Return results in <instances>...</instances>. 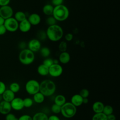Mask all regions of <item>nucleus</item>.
<instances>
[{
    "instance_id": "obj_13",
    "label": "nucleus",
    "mask_w": 120,
    "mask_h": 120,
    "mask_svg": "<svg viewBox=\"0 0 120 120\" xmlns=\"http://www.w3.org/2000/svg\"><path fill=\"white\" fill-rule=\"evenodd\" d=\"M31 25L27 19H26L19 22L18 29L23 32L26 33L29 31L31 28Z\"/></svg>"
},
{
    "instance_id": "obj_1",
    "label": "nucleus",
    "mask_w": 120,
    "mask_h": 120,
    "mask_svg": "<svg viewBox=\"0 0 120 120\" xmlns=\"http://www.w3.org/2000/svg\"><path fill=\"white\" fill-rule=\"evenodd\" d=\"M45 32L47 38L52 42L60 40L63 36L62 28L57 24L49 26Z\"/></svg>"
},
{
    "instance_id": "obj_24",
    "label": "nucleus",
    "mask_w": 120,
    "mask_h": 120,
    "mask_svg": "<svg viewBox=\"0 0 120 120\" xmlns=\"http://www.w3.org/2000/svg\"><path fill=\"white\" fill-rule=\"evenodd\" d=\"M14 17L19 22L27 19L26 14L23 12L21 11H19L16 12L15 13Z\"/></svg>"
},
{
    "instance_id": "obj_39",
    "label": "nucleus",
    "mask_w": 120,
    "mask_h": 120,
    "mask_svg": "<svg viewBox=\"0 0 120 120\" xmlns=\"http://www.w3.org/2000/svg\"><path fill=\"white\" fill-rule=\"evenodd\" d=\"M38 38L40 40H43L45 39L46 38H47L46 32H45L44 31L39 32L38 34Z\"/></svg>"
},
{
    "instance_id": "obj_40",
    "label": "nucleus",
    "mask_w": 120,
    "mask_h": 120,
    "mask_svg": "<svg viewBox=\"0 0 120 120\" xmlns=\"http://www.w3.org/2000/svg\"><path fill=\"white\" fill-rule=\"evenodd\" d=\"M73 38V35L70 33L66 34L65 36V39L67 41H71Z\"/></svg>"
},
{
    "instance_id": "obj_22",
    "label": "nucleus",
    "mask_w": 120,
    "mask_h": 120,
    "mask_svg": "<svg viewBox=\"0 0 120 120\" xmlns=\"http://www.w3.org/2000/svg\"><path fill=\"white\" fill-rule=\"evenodd\" d=\"M32 117V120H48V115L42 112H36Z\"/></svg>"
},
{
    "instance_id": "obj_27",
    "label": "nucleus",
    "mask_w": 120,
    "mask_h": 120,
    "mask_svg": "<svg viewBox=\"0 0 120 120\" xmlns=\"http://www.w3.org/2000/svg\"><path fill=\"white\" fill-rule=\"evenodd\" d=\"M9 89L15 93H17L20 90V85L16 82H13L10 84Z\"/></svg>"
},
{
    "instance_id": "obj_19",
    "label": "nucleus",
    "mask_w": 120,
    "mask_h": 120,
    "mask_svg": "<svg viewBox=\"0 0 120 120\" xmlns=\"http://www.w3.org/2000/svg\"><path fill=\"white\" fill-rule=\"evenodd\" d=\"M38 74L41 76H46L49 75V68L43 64L39 65L37 68Z\"/></svg>"
},
{
    "instance_id": "obj_29",
    "label": "nucleus",
    "mask_w": 120,
    "mask_h": 120,
    "mask_svg": "<svg viewBox=\"0 0 120 120\" xmlns=\"http://www.w3.org/2000/svg\"><path fill=\"white\" fill-rule=\"evenodd\" d=\"M113 108L110 105H105L104 106L102 112L106 116L113 113Z\"/></svg>"
},
{
    "instance_id": "obj_9",
    "label": "nucleus",
    "mask_w": 120,
    "mask_h": 120,
    "mask_svg": "<svg viewBox=\"0 0 120 120\" xmlns=\"http://www.w3.org/2000/svg\"><path fill=\"white\" fill-rule=\"evenodd\" d=\"M13 14V8L8 5L0 8V15L5 20L12 17Z\"/></svg>"
},
{
    "instance_id": "obj_21",
    "label": "nucleus",
    "mask_w": 120,
    "mask_h": 120,
    "mask_svg": "<svg viewBox=\"0 0 120 120\" xmlns=\"http://www.w3.org/2000/svg\"><path fill=\"white\" fill-rule=\"evenodd\" d=\"M66 102L65 97L62 94H58L56 96L54 99V103L60 106L63 105Z\"/></svg>"
},
{
    "instance_id": "obj_8",
    "label": "nucleus",
    "mask_w": 120,
    "mask_h": 120,
    "mask_svg": "<svg viewBox=\"0 0 120 120\" xmlns=\"http://www.w3.org/2000/svg\"><path fill=\"white\" fill-rule=\"evenodd\" d=\"M63 71V68L59 63L53 64L49 68V75L53 77L60 76Z\"/></svg>"
},
{
    "instance_id": "obj_37",
    "label": "nucleus",
    "mask_w": 120,
    "mask_h": 120,
    "mask_svg": "<svg viewBox=\"0 0 120 120\" xmlns=\"http://www.w3.org/2000/svg\"><path fill=\"white\" fill-rule=\"evenodd\" d=\"M6 90V86L5 83L3 82L0 81V95H2Z\"/></svg>"
},
{
    "instance_id": "obj_6",
    "label": "nucleus",
    "mask_w": 120,
    "mask_h": 120,
    "mask_svg": "<svg viewBox=\"0 0 120 120\" xmlns=\"http://www.w3.org/2000/svg\"><path fill=\"white\" fill-rule=\"evenodd\" d=\"M40 83L36 80L30 79L28 80L25 85V89L29 94L33 95L39 91Z\"/></svg>"
},
{
    "instance_id": "obj_47",
    "label": "nucleus",
    "mask_w": 120,
    "mask_h": 120,
    "mask_svg": "<svg viewBox=\"0 0 120 120\" xmlns=\"http://www.w3.org/2000/svg\"><path fill=\"white\" fill-rule=\"evenodd\" d=\"M5 22V19L0 15V25H3Z\"/></svg>"
},
{
    "instance_id": "obj_45",
    "label": "nucleus",
    "mask_w": 120,
    "mask_h": 120,
    "mask_svg": "<svg viewBox=\"0 0 120 120\" xmlns=\"http://www.w3.org/2000/svg\"><path fill=\"white\" fill-rule=\"evenodd\" d=\"M26 46V44L24 42H22L21 43H20V44L19 45V47L21 50L25 49Z\"/></svg>"
},
{
    "instance_id": "obj_38",
    "label": "nucleus",
    "mask_w": 120,
    "mask_h": 120,
    "mask_svg": "<svg viewBox=\"0 0 120 120\" xmlns=\"http://www.w3.org/2000/svg\"><path fill=\"white\" fill-rule=\"evenodd\" d=\"M63 1L64 0H51L52 4L54 7L63 4Z\"/></svg>"
},
{
    "instance_id": "obj_42",
    "label": "nucleus",
    "mask_w": 120,
    "mask_h": 120,
    "mask_svg": "<svg viewBox=\"0 0 120 120\" xmlns=\"http://www.w3.org/2000/svg\"><path fill=\"white\" fill-rule=\"evenodd\" d=\"M48 120H60V119L56 114H52L48 117Z\"/></svg>"
},
{
    "instance_id": "obj_20",
    "label": "nucleus",
    "mask_w": 120,
    "mask_h": 120,
    "mask_svg": "<svg viewBox=\"0 0 120 120\" xmlns=\"http://www.w3.org/2000/svg\"><path fill=\"white\" fill-rule=\"evenodd\" d=\"M33 100L34 102L37 104H41L43 103L45 100V96L40 91L34 94Z\"/></svg>"
},
{
    "instance_id": "obj_2",
    "label": "nucleus",
    "mask_w": 120,
    "mask_h": 120,
    "mask_svg": "<svg viewBox=\"0 0 120 120\" xmlns=\"http://www.w3.org/2000/svg\"><path fill=\"white\" fill-rule=\"evenodd\" d=\"M56 90L54 82L49 79H45L40 83L39 91L45 97H50L54 94Z\"/></svg>"
},
{
    "instance_id": "obj_16",
    "label": "nucleus",
    "mask_w": 120,
    "mask_h": 120,
    "mask_svg": "<svg viewBox=\"0 0 120 120\" xmlns=\"http://www.w3.org/2000/svg\"><path fill=\"white\" fill-rule=\"evenodd\" d=\"M1 95L3 100L8 102H10L15 98V93L10 89H6Z\"/></svg>"
},
{
    "instance_id": "obj_31",
    "label": "nucleus",
    "mask_w": 120,
    "mask_h": 120,
    "mask_svg": "<svg viewBox=\"0 0 120 120\" xmlns=\"http://www.w3.org/2000/svg\"><path fill=\"white\" fill-rule=\"evenodd\" d=\"M57 21L53 16H49L46 19V23L48 26H51L56 24Z\"/></svg>"
},
{
    "instance_id": "obj_43",
    "label": "nucleus",
    "mask_w": 120,
    "mask_h": 120,
    "mask_svg": "<svg viewBox=\"0 0 120 120\" xmlns=\"http://www.w3.org/2000/svg\"><path fill=\"white\" fill-rule=\"evenodd\" d=\"M10 0H0V6H4L8 5L10 3Z\"/></svg>"
},
{
    "instance_id": "obj_41",
    "label": "nucleus",
    "mask_w": 120,
    "mask_h": 120,
    "mask_svg": "<svg viewBox=\"0 0 120 120\" xmlns=\"http://www.w3.org/2000/svg\"><path fill=\"white\" fill-rule=\"evenodd\" d=\"M7 31V30L4 24L0 25V35H4Z\"/></svg>"
},
{
    "instance_id": "obj_36",
    "label": "nucleus",
    "mask_w": 120,
    "mask_h": 120,
    "mask_svg": "<svg viewBox=\"0 0 120 120\" xmlns=\"http://www.w3.org/2000/svg\"><path fill=\"white\" fill-rule=\"evenodd\" d=\"M18 120H32V117L29 114H23L18 118Z\"/></svg>"
},
{
    "instance_id": "obj_46",
    "label": "nucleus",
    "mask_w": 120,
    "mask_h": 120,
    "mask_svg": "<svg viewBox=\"0 0 120 120\" xmlns=\"http://www.w3.org/2000/svg\"><path fill=\"white\" fill-rule=\"evenodd\" d=\"M88 102H89V99L88 98H83V101H82L83 104H87Z\"/></svg>"
},
{
    "instance_id": "obj_35",
    "label": "nucleus",
    "mask_w": 120,
    "mask_h": 120,
    "mask_svg": "<svg viewBox=\"0 0 120 120\" xmlns=\"http://www.w3.org/2000/svg\"><path fill=\"white\" fill-rule=\"evenodd\" d=\"M5 120H18V118L12 113H8L6 115Z\"/></svg>"
},
{
    "instance_id": "obj_33",
    "label": "nucleus",
    "mask_w": 120,
    "mask_h": 120,
    "mask_svg": "<svg viewBox=\"0 0 120 120\" xmlns=\"http://www.w3.org/2000/svg\"><path fill=\"white\" fill-rule=\"evenodd\" d=\"M42 64L49 68L51 65H52L53 64V59H52L48 57L46 58L43 60Z\"/></svg>"
},
{
    "instance_id": "obj_4",
    "label": "nucleus",
    "mask_w": 120,
    "mask_h": 120,
    "mask_svg": "<svg viewBox=\"0 0 120 120\" xmlns=\"http://www.w3.org/2000/svg\"><path fill=\"white\" fill-rule=\"evenodd\" d=\"M18 58L20 62L22 64L29 65L34 61L35 56L34 52L28 48H25L21 50L19 54Z\"/></svg>"
},
{
    "instance_id": "obj_5",
    "label": "nucleus",
    "mask_w": 120,
    "mask_h": 120,
    "mask_svg": "<svg viewBox=\"0 0 120 120\" xmlns=\"http://www.w3.org/2000/svg\"><path fill=\"white\" fill-rule=\"evenodd\" d=\"M77 108L70 102H66L61 106L60 113L66 118H71L75 116Z\"/></svg>"
},
{
    "instance_id": "obj_3",
    "label": "nucleus",
    "mask_w": 120,
    "mask_h": 120,
    "mask_svg": "<svg viewBox=\"0 0 120 120\" xmlns=\"http://www.w3.org/2000/svg\"><path fill=\"white\" fill-rule=\"evenodd\" d=\"M69 15L68 8L63 4L54 7L52 16L57 21H64L67 20Z\"/></svg>"
},
{
    "instance_id": "obj_28",
    "label": "nucleus",
    "mask_w": 120,
    "mask_h": 120,
    "mask_svg": "<svg viewBox=\"0 0 120 120\" xmlns=\"http://www.w3.org/2000/svg\"><path fill=\"white\" fill-rule=\"evenodd\" d=\"M23 103L24 107L30 108L31 107L34 103L33 99L30 98H26L23 99Z\"/></svg>"
},
{
    "instance_id": "obj_17",
    "label": "nucleus",
    "mask_w": 120,
    "mask_h": 120,
    "mask_svg": "<svg viewBox=\"0 0 120 120\" xmlns=\"http://www.w3.org/2000/svg\"><path fill=\"white\" fill-rule=\"evenodd\" d=\"M70 55L69 53L67 51L61 52L59 56L58 60L59 62L63 64H66L68 63L70 60Z\"/></svg>"
},
{
    "instance_id": "obj_12",
    "label": "nucleus",
    "mask_w": 120,
    "mask_h": 120,
    "mask_svg": "<svg viewBox=\"0 0 120 120\" xmlns=\"http://www.w3.org/2000/svg\"><path fill=\"white\" fill-rule=\"evenodd\" d=\"M12 110V107L10 102L2 100L0 102V113L6 115L10 112Z\"/></svg>"
},
{
    "instance_id": "obj_25",
    "label": "nucleus",
    "mask_w": 120,
    "mask_h": 120,
    "mask_svg": "<svg viewBox=\"0 0 120 120\" xmlns=\"http://www.w3.org/2000/svg\"><path fill=\"white\" fill-rule=\"evenodd\" d=\"M39 52L41 55L45 58L48 57L51 53V51L47 47H41L39 50Z\"/></svg>"
},
{
    "instance_id": "obj_7",
    "label": "nucleus",
    "mask_w": 120,
    "mask_h": 120,
    "mask_svg": "<svg viewBox=\"0 0 120 120\" xmlns=\"http://www.w3.org/2000/svg\"><path fill=\"white\" fill-rule=\"evenodd\" d=\"M4 25L7 31L14 32L18 30L19 22H17L14 17H11L5 20Z\"/></svg>"
},
{
    "instance_id": "obj_23",
    "label": "nucleus",
    "mask_w": 120,
    "mask_h": 120,
    "mask_svg": "<svg viewBox=\"0 0 120 120\" xmlns=\"http://www.w3.org/2000/svg\"><path fill=\"white\" fill-rule=\"evenodd\" d=\"M54 7L52 4H47L45 5L43 8V13L48 16L52 15V14Z\"/></svg>"
},
{
    "instance_id": "obj_15",
    "label": "nucleus",
    "mask_w": 120,
    "mask_h": 120,
    "mask_svg": "<svg viewBox=\"0 0 120 120\" xmlns=\"http://www.w3.org/2000/svg\"><path fill=\"white\" fill-rule=\"evenodd\" d=\"M83 98L79 94H75L73 95L71 98L70 102L76 107L83 104Z\"/></svg>"
},
{
    "instance_id": "obj_49",
    "label": "nucleus",
    "mask_w": 120,
    "mask_h": 120,
    "mask_svg": "<svg viewBox=\"0 0 120 120\" xmlns=\"http://www.w3.org/2000/svg\"><path fill=\"white\" fill-rule=\"evenodd\" d=\"M2 95H0V102H1L2 100Z\"/></svg>"
},
{
    "instance_id": "obj_26",
    "label": "nucleus",
    "mask_w": 120,
    "mask_h": 120,
    "mask_svg": "<svg viewBox=\"0 0 120 120\" xmlns=\"http://www.w3.org/2000/svg\"><path fill=\"white\" fill-rule=\"evenodd\" d=\"M91 120H107V116L103 112L96 113L93 115Z\"/></svg>"
},
{
    "instance_id": "obj_34",
    "label": "nucleus",
    "mask_w": 120,
    "mask_h": 120,
    "mask_svg": "<svg viewBox=\"0 0 120 120\" xmlns=\"http://www.w3.org/2000/svg\"><path fill=\"white\" fill-rule=\"evenodd\" d=\"M83 98H88L90 95V92L87 89H82L79 93Z\"/></svg>"
},
{
    "instance_id": "obj_48",
    "label": "nucleus",
    "mask_w": 120,
    "mask_h": 120,
    "mask_svg": "<svg viewBox=\"0 0 120 120\" xmlns=\"http://www.w3.org/2000/svg\"><path fill=\"white\" fill-rule=\"evenodd\" d=\"M59 61L58 60H53V64H58Z\"/></svg>"
},
{
    "instance_id": "obj_18",
    "label": "nucleus",
    "mask_w": 120,
    "mask_h": 120,
    "mask_svg": "<svg viewBox=\"0 0 120 120\" xmlns=\"http://www.w3.org/2000/svg\"><path fill=\"white\" fill-rule=\"evenodd\" d=\"M104 106L105 105L103 102L97 101L94 102L92 104V109L95 113L102 112Z\"/></svg>"
},
{
    "instance_id": "obj_11",
    "label": "nucleus",
    "mask_w": 120,
    "mask_h": 120,
    "mask_svg": "<svg viewBox=\"0 0 120 120\" xmlns=\"http://www.w3.org/2000/svg\"><path fill=\"white\" fill-rule=\"evenodd\" d=\"M12 109L15 111H20L24 108L23 99L19 97H15L10 102Z\"/></svg>"
},
{
    "instance_id": "obj_14",
    "label": "nucleus",
    "mask_w": 120,
    "mask_h": 120,
    "mask_svg": "<svg viewBox=\"0 0 120 120\" xmlns=\"http://www.w3.org/2000/svg\"><path fill=\"white\" fill-rule=\"evenodd\" d=\"M31 25H37L41 22L40 16L37 13H32L30 14L27 19Z\"/></svg>"
},
{
    "instance_id": "obj_44",
    "label": "nucleus",
    "mask_w": 120,
    "mask_h": 120,
    "mask_svg": "<svg viewBox=\"0 0 120 120\" xmlns=\"http://www.w3.org/2000/svg\"><path fill=\"white\" fill-rule=\"evenodd\" d=\"M107 120H116V116L113 113L107 116Z\"/></svg>"
},
{
    "instance_id": "obj_50",
    "label": "nucleus",
    "mask_w": 120,
    "mask_h": 120,
    "mask_svg": "<svg viewBox=\"0 0 120 120\" xmlns=\"http://www.w3.org/2000/svg\"></svg>"
},
{
    "instance_id": "obj_32",
    "label": "nucleus",
    "mask_w": 120,
    "mask_h": 120,
    "mask_svg": "<svg viewBox=\"0 0 120 120\" xmlns=\"http://www.w3.org/2000/svg\"><path fill=\"white\" fill-rule=\"evenodd\" d=\"M67 44L65 41H61L59 45L58 48L60 51L61 52H65L67 49Z\"/></svg>"
},
{
    "instance_id": "obj_10",
    "label": "nucleus",
    "mask_w": 120,
    "mask_h": 120,
    "mask_svg": "<svg viewBox=\"0 0 120 120\" xmlns=\"http://www.w3.org/2000/svg\"><path fill=\"white\" fill-rule=\"evenodd\" d=\"M41 48V43L39 40L34 38L29 41L28 44V48L33 52L39 51Z\"/></svg>"
},
{
    "instance_id": "obj_30",
    "label": "nucleus",
    "mask_w": 120,
    "mask_h": 120,
    "mask_svg": "<svg viewBox=\"0 0 120 120\" xmlns=\"http://www.w3.org/2000/svg\"><path fill=\"white\" fill-rule=\"evenodd\" d=\"M51 111L54 114H59L60 113L61 106L54 103L51 107Z\"/></svg>"
}]
</instances>
